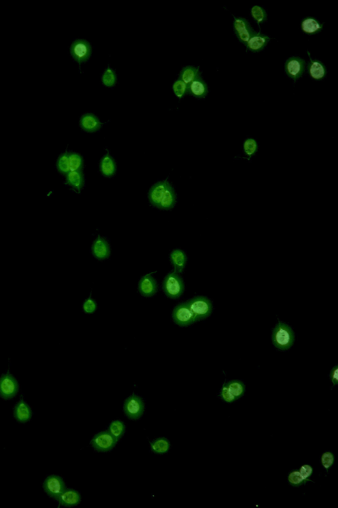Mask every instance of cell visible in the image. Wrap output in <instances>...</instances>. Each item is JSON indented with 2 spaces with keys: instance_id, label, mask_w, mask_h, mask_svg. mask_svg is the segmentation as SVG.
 <instances>
[{
  "instance_id": "6da1fadb",
  "label": "cell",
  "mask_w": 338,
  "mask_h": 508,
  "mask_svg": "<svg viewBox=\"0 0 338 508\" xmlns=\"http://www.w3.org/2000/svg\"><path fill=\"white\" fill-rule=\"evenodd\" d=\"M150 203L157 208L170 209L176 203V195L167 181H161L153 185L149 193Z\"/></svg>"
},
{
  "instance_id": "7a4b0ae2",
  "label": "cell",
  "mask_w": 338,
  "mask_h": 508,
  "mask_svg": "<svg viewBox=\"0 0 338 508\" xmlns=\"http://www.w3.org/2000/svg\"><path fill=\"white\" fill-rule=\"evenodd\" d=\"M295 340V335L293 329L283 322H279L272 331L273 345L281 351L289 350L293 346Z\"/></svg>"
},
{
  "instance_id": "3957f363",
  "label": "cell",
  "mask_w": 338,
  "mask_h": 508,
  "mask_svg": "<svg viewBox=\"0 0 338 508\" xmlns=\"http://www.w3.org/2000/svg\"><path fill=\"white\" fill-rule=\"evenodd\" d=\"M187 304L196 318V321L206 319L213 312V304L204 296H197L187 301Z\"/></svg>"
},
{
  "instance_id": "277c9868",
  "label": "cell",
  "mask_w": 338,
  "mask_h": 508,
  "mask_svg": "<svg viewBox=\"0 0 338 508\" xmlns=\"http://www.w3.org/2000/svg\"><path fill=\"white\" fill-rule=\"evenodd\" d=\"M163 291L170 299H178L183 294V280L176 271L171 272L166 275L163 281Z\"/></svg>"
},
{
  "instance_id": "5b68a950",
  "label": "cell",
  "mask_w": 338,
  "mask_h": 508,
  "mask_svg": "<svg viewBox=\"0 0 338 508\" xmlns=\"http://www.w3.org/2000/svg\"><path fill=\"white\" fill-rule=\"evenodd\" d=\"M92 53V47L89 42L77 39L71 44L70 54L73 60L79 64L89 60Z\"/></svg>"
},
{
  "instance_id": "8992f818",
  "label": "cell",
  "mask_w": 338,
  "mask_h": 508,
  "mask_svg": "<svg viewBox=\"0 0 338 508\" xmlns=\"http://www.w3.org/2000/svg\"><path fill=\"white\" fill-rule=\"evenodd\" d=\"M173 318L176 324L182 327L190 326L197 322L186 302L176 306L173 311Z\"/></svg>"
},
{
  "instance_id": "52a82bcc",
  "label": "cell",
  "mask_w": 338,
  "mask_h": 508,
  "mask_svg": "<svg viewBox=\"0 0 338 508\" xmlns=\"http://www.w3.org/2000/svg\"><path fill=\"white\" fill-rule=\"evenodd\" d=\"M144 401L136 395L129 396L124 404V411L126 415L132 419H138L142 417L144 412Z\"/></svg>"
},
{
  "instance_id": "ba28073f",
  "label": "cell",
  "mask_w": 338,
  "mask_h": 508,
  "mask_svg": "<svg viewBox=\"0 0 338 508\" xmlns=\"http://www.w3.org/2000/svg\"><path fill=\"white\" fill-rule=\"evenodd\" d=\"M117 442L108 431H102L94 436L91 444L97 452H107L115 448Z\"/></svg>"
},
{
  "instance_id": "9c48e42d",
  "label": "cell",
  "mask_w": 338,
  "mask_h": 508,
  "mask_svg": "<svg viewBox=\"0 0 338 508\" xmlns=\"http://www.w3.org/2000/svg\"><path fill=\"white\" fill-rule=\"evenodd\" d=\"M19 391L18 381L10 373H6L0 377V396L4 399H11L16 396Z\"/></svg>"
},
{
  "instance_id": "30bf717a",
  "label": "cell",
  "mask_w": 338,
  "mask_h": 508,
  "mask_svg": "<svg viewBox=\"0 0 338 508\" xmlns=\"http://www.w3.org/2000/svg\"><path fill=\"white\" fill-rule=\"evenodd\" d=\"M43 488L48 496L55 499L66 489L64 480L58 475L48 476L44 482Z\"/></svg>"
},
{
  "instance_id": "8fae6325",
  "label": "cell",
  "mask_w": 338,
  "mask_h": 508,
  "mask_svg": "<svg viewBox=\"0 0 338 508\" xmlns=\"http://www.w3.org/2000/svg\"><path fill=\"white\" fill-rule=\"evenodd\" d=\"M305 68V61L299 57H291L285 62V72L294 81H297L303 76Z\"/></svg>"
},
{
  "instance_id": "7c38bea8",
  "label": "cell",
  "mask_w": 338,
  "mask_h": 508,
  "mask_svg": "<svg viewBox=\"0 0 338 508\" xmlns=\"http://www.w3.org/2000/svg\"><path fill=\"white\" fill-rule=\"evenodd\" d=\"M234 28L237 39L245 45L251 36L256 32L249 22L246 19L240 17L235 18Z\"/></svg>"
},
{
  "instance_id": "4fadbf2b",
  "label": "cell",
  "mask_w": 338,
  "mask_h": 508,
  "mask_svg": "<svg viewBox=\"0 0 338 508\" xmlns=\"http://www.w3.org/2000/svg\"><path fill=\"white\" fill-rule=\"evenodd\" d=\"M157 283L156 280L153 277L152 274H147L141 278L138 289L140 294L145 297L153 296L157 292Z\"/></svg>"
},
{
  "instance_id": "5bb4252c",
  "label": "cell",
  "mask_w": 338,
  "mask_h": 508,
  "mask_svg": "<svg viewBox=\"0 0 338 508\" xmlns=\"http://www.w3.org/2000/svg\"><path fill=\"white\" fill-rule=\"evenodd\" d=\"M270 40V38L268 36L262 34L261 33L255 32L250 38L245 46L250 51L258 52L265 48Z\"/></svg>"
},
{
  "instance_id": "9a60e30c",
  "label": "cell",
  "mask_w": 338,
  "mask_h": 508,
  "mask_svg": "<svg viewBox=\"0 0 338 508\" xmlns=\"http://www.w3.org/2000/svg\"><path fill=\"white\" fill-rule=\"evenodd\" d=\"M208 94V87L201 77L197 78L188 85V94L194 98H204Z\"/></svg>"
},
{
  "instance_id": "2e32d148",
  "label": "cell",
  "mask_w": 338,
  "mask_h": 508,
  "mask_svg": "<svg viewBox=\"0 0 338 508\" xmlns=\"http://www.w3.org/2000/svg\"><path fill=\"white\" fill-rule=\"evenodd\" d=\"M59 504L64 507H73L81 502V496L73 489H66L58 497Z\"/></svg>"
},
{
  "instance_id": "e0dca14e",
  "label": "cell",
  "mask_w": 338,
  "mask_h": 508,
  "mask_svg": "<svg viewBox=\"0 0 338 508\" xmlns=\"http://www.w3.org/2000/svg\"><path fill=\"white\" fill-rule=\"evenodd\" d=\"M92 253L98 260H103L108 258L110 254L108 242L103 238L98 237L92 245Z\"/></svg>"
},
{
  "instance_id": "ac0fdd59",
  "label": "cell",
  "mask_w": 338,
  "mask_h": 508,
  "mask_svg": "<svg viewBox=\"0 0 338 508\" xmlns=\"http://www.w3.org/2000/svg\"><path fill=\"white\" fill-rule=\"evenodd\" d=\"M14 417L21 423H26L30 420L32 417V410L25 400H20L15 406Z\"/></svg>"
},
{
  "instance_id": "d6986e66",
  "label": "cell",
  "mask_w": 338,
  "mask_h": 508,
  "mask_svg": "<svg viewBox=\"0 0 338 508\" xmlns=\"http://www.w3.org/2000/svg\"><path fill=\"white\" fill-rule=\"evenodd\" d=\"M80 126L83 130L87 132H94L99 130L102 123L97 117L93 114H85L81 117Z\"/></svg>"
},
{
  "instance_id": "ffe728a7",
  "label": "cell",
  "mask_w": 338,
  "mask_h": 508,
  "mask_svg": "<svg viewBox=\"0 0 338 508\" xmlns=\"http://www.w3.org/2000/svg\"><path fill=\"white\" fill-rule=\"evenodd\" d=\"M308 69L310 77L315 80L320 81V80H324L326 77V66L320 60H312L311 58H310Z\"/></svg>"
},
{
  "instance_id": "44dd1931",
  "label": "cell",
  "mask_w": 338,
  "mask_h": 508,
  "mask_svg": "<svg viewBox=\"0 0 338 508\" xmlns=\"http://www.w3.org/2000/svg\"><path fill=\"white\" fill-rule=\"evenodd\" d=\"M170 258H171L172 264L175 268V271L178 273H182L185 268L187 261L185 253L180 249H176L172 252Z\"/></svg>"
},
{
  "instance_id": "7402d4cb",
  "label": "cell",
  "mask_w": 338,
  "mask_h": 508,
  "mask_svg": "<svg viewBox=\"0 0 338 508\" xmlns=\"http://www.w3.org/2000/svg\"><path fill=\"white\" fill-rule=\"evenodd\" d=\"M301 27L304 33L308 35L316 34L323 29V24L316 19L306 18L301 22Z\"/></svg>"
},
{
  "instance_id": "603a6c76",
  "label": "cell",
  "mask_w": 338,
  "mask_h": 508,
  "mask_svg": "<svg viewBox=\"0 0 338 508\" xmlns=\"http://www.w3.org/2000/svg\"><path fill=\"white\" fill-rule=\"evenodd\" d=\"M66 175L67 183L73 189L80 191L84 185L83 175L81 171H73Z\"/></svg>"
},
{
  "instance_id": "cb8c5ba5",
  "label": "cell",
  "mask_w": 338,
  "mask_h": 508,
  "mask_svg": "<svg viewBox=\"0 0 338 508\" xmlns=\"http://www.w3.org/2000/svg\"><path fill=\"white\" fill-rule=\"evenodd\" d=\"M199 77H201V74L199 72L198 68L188 66L184 67L180 71L179 79L184 82L186 85H189L191 82Z\"/></svg>"
},
{
  "instance_id": "d4e9b609",
  "label": "cell",
  "mask_w": 338,
  "mask_h": 508,
  "mask_svg": "<svg viewBox=\"0 0 338 508\" xmlns=\"http://www.w3.org/2000/svg\"><path fill=\"white\" fill-rule=\"evenodd\" d=\"M102 174L106 177L113 176L116 172V165L113 158L109 155L104 156L100 164Z\"/></svg>"
},
{
  "instance_id": "484cf974",
  "label": "cell",
  "mask_w": 338,
  "mask_h": 508,
  "mask_svg": "<svg viewBox=\"0 0 338 508\" xmlns=\"http://www.w3.org/2000/svg\"><path fill=\"white\" fill-rule=\"evenodd\" d=\"M230 393L238 400L244 396L246 391L244 383L239 380H232L226 383Z\"/></svg>"
},
{
  "instance_id": "4316f807",
  "label": "cell",
  "mask_w": 338,
  "mask_h": 508,
  "mask_svg": "<svg viewBox=\"0 0 338 508\" xmlns=\"http://www.w3.org/2000/svg\"><path fill=\"white\" fill-rule=\"evenodd\" d=\"M169 441L167 438H160L151 443V449L152 452L158 455L165 454L170 450Z\"/></svg>"
},
{
  "instance_id": "83f0119b",
  "label": "cell",
  "mask_w": 338,
  "mask_h": 508,
  "mask_svg": "<svg viewBox=\"0 0 338 508\" xmlns=\"http://www.w3.org/2000/svg\"><path fill=\"white\" fill-rule=\"evenodd\" d=\"M125 429L126 426L123 421L115 420L109 425L108 431L118 441L123 437Z\"/></svg>"
},
{
  "instance_id": "f1b7e54d",
  "label": "cell",
  "mask_w": 338,
  "mask_h": 508,
  "mask_svg": "<svg viewBox=\"0 0 338 508\" xmlns=\"http://www.w3.org/2000/svg\"><path fill=\"white\" fill-rule=\"evenodd\" d=\"M287 480H288L289 484L295 488H299L308 482L300 474L299 470H293L290 472L288 477H287Z\"/></svg>"
},
{
  "instance_id": "f546056e",
  "label": "cell",
  "mask_w": 338,
  "mask_h": 508,
  "mask_svg": "<svg viewBox=\"0 0 338 508\" xmlns=\"http://www.w3.org/2000/svg\"><path fill=\"white\" fill-rule=\"evenodd\" d=\"M258 144L257 141L253 138H247L243 144V151L249 159L253 158L257 153Z\"/></svg>"
},
{
  "instance_id": "4dcf8cb0",
  "label": "cell",
  "mask_w": 338,
  "mask_h": 508,
  "mask_svg": "<svg viewBox=\"0 0 338 508\" xmlns=\"http://www.w3.org/2000/svg\"><path fill=\"white\" fill-rule=\"evenodd\" d=\"M101 80L102 83L106 87H113L116 85L117 77L114 69L109 67L105 69Z\"/></svg>"
},
{
  "instance_id": "1f68e13d",
  "label": "cell",
  "mask_w": 338,
  "mask_h": 508,
  "mask_svg": "<svg viewBox=\"0 0 338 508\" xmlns=\"http://www.w3.org/2000/svg\"><path fill=\"white\" fill-rule=\"evenodd\" d=\"M251 16L259 26L267 20V13L261 6H255L252 8Z\"/></svg>"
},
{
  "instance_id": "d6a6232c",
  "label": "cell",
  "mask_w": 338,
  "mask_h": 508,
  "mask_svg": "<svg viewBox=\"0 0 338 508\" xmlns=\"http://www.w3.org/2000/svg\"><path fill=\"white\" fill-rule=\"evenodd\" d=\"M69 163L70 172L81 171L83 162L80 155L77 153H69Z\"/></svg>"
},
{
  "instance_id": "836d02e7",
  "label": "cell",
  "mask_w": 338,
  "mask_h": 508,
  "mask_svg": "<svg viewBox=\"0 0 338 508\" xmlns=\"http://www.w3.org/2000/svg\"><path fill=\"white\" fill-rule=\"evenodd\" d=\"M173 90L176 98L180 100L188 94V85H186L182 80L178 79L174 82Z\"/></svg>"
},
{
  "instance_id": "e575fe53",
  "label": "cell",
  "mask_w": 338,
  "mask_h": 508,
  "mask_svg": "<svg viewBox=\"0 0 338 508\" xmlns=\"http://www.w3.org/2000/svg\"><path fill=\"white\" fill-rule=\"evenodd\" d=\"M57 168L59 172L63 174H68L70 172V163H69V153L62 154L59 157L57 162Z\"/></svg>"
},
{
  "instance_id": "d590c367",
  "label": "cell",
  "mask_w": 338,
  "mask_h": 508,
  "mask_svg": "<svg viewBox=\"0 0 338 508\" xmlns=\"http://www.w3.org/2000/svg\"><path fill=\"white\" fill-rule=\"evenodd\" d=\"M335 461V456L332 453L330 452H326L323 453L322 456L320 458V462L322 464V467L326 471H329V469L332 467L333 464H334Z\"/></svg>"
},
{
  "instance_id": "8d00e7d4",
  "label": "cell",
  "mask_w": 338,
  "mask_h": 508,
  "mask_svg": "<svg viewBox=\"0 0 338 508\" xmlns=\"http://www.w3.org/2000/svg\"><path fill=\"white\" fill-rule=\"evenodd\" d=\"M219 397L222 401L226 402V403L232 404L237 401L234 396L230 393L226 383H224L220 390Z\"/></svg>"
},
{
  "instance_id": "74e56055",
  "label": "cell",
  "mask_w": 338,
  "mask_h": 508,
  "mask_svg": "<svg viewBox=\"0 0 338 508\" xmlns=\"http://www.w3.org/2000/svg\"><path fill=\"white\" fill-rule=\"evenodd\" d=\"M299 471L304 479L307 480L308 482H312V480H310V477L313 474V468H312L311 465H307V464L302 465L299 468Z\"/></svg>"
},
{
  "instance_id": "f35d334b",
  "label": "cell",
  "mask_w": 338,
  "mask_h": 508,
  "mask_svg": "<svg viewBox=\"0 0 338 508\" xmlns=\"http://www.w3.org/2000/svg\"><path fill=\"white\" fill-rule=\"evenodd\" d=\"M96 303L94 299L89 297L84 302L83 309L84 312L87 314H93L96 310Z\"/></svg>"
},
{
  "instance_id": "ab89813d",
  "label": "cell",
  "mask_w": 338,
  "mask_h": 508,
  "mask_svg": "<svg viewBox=\"0 0 338 508\" xmlns=\"http://www.w3.org/2000/svg\"><path fill=\"white\" fill-rule=\"evenodd\" d=\"M329 379H330L331 383H332L333 386H336L338 384V367L335 366L333 367L331 370L330 373L329 375Z\"/></svg>"
}]
</instances>
